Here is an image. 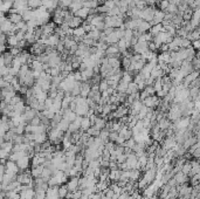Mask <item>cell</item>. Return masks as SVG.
<instances>
[{"mask_svg":"<svg viewBox=\"0 0 200 199\" xmlns=\"http://www.w3.org/2000/svg\"><path fill=\"white\" fill-rule=\"evenodd\" d=\"M156 7L155 6H147L146 8H144L142 11V14H141V19L144 20V21H147V22H152L153 19H155V13H156Z\"/></svg>","mask_w":200,"mask_h":199,"instance_id":"obj_1","label":"cell"},{"mask_svg":"<svg viewBox=\"0 0 200 199\" xmlns=\"http://www.w3.org/2000/svg\"><path fill=\"white\" fill-rule=\"evenodd\" d=\"M161 103V98H159L157 95H153V96H149L146 100L143 101V104L150 109H155V108H158L159 104Z\"/></svg>","mask_w":200,"mask_h":199,"instance_id":"obj_2","label":"cell"},{"mask_svg":"<svg viewBox=\"0 0 200 199\" xmlns=\"http://www.w3.org/2000/svg\"><path fill=\"white\" fill-rule=\"evenodd\" d=\"M38 114H39L38 110H35V109H33V108H30V107L27 106L25 113L22 114V119H24V121H25L26 123H29V122L34 119L35 116H38Z\"/></svg>","mask_w":200,"mask_h":199,"instance_id":"obj_3","label":"cell"},{"mask_svg":"<svg viewBox=\"0 0 200 199\" xmlns=\"http://www.w3.org/2000/svg\"><path fill=\"white\" fill-rule=\"evenodd\" d=\"M120 51L117 45H111L108 46L107 51H106V55L108 57H120Z\"/></svg>","mask_w":200,"mask_h":199,"instance_id":"obj_4","label":"cell"},{"mask_svg":"<svg viewBox=\"0 0 200 199\" xmlns=\"http://www.w3.org/2000/svg\"><path fill=\"white\" fill-rule=\"evenodd\" d=\"M67 186L69 192H75L80 189V177H71L70 180L67 182Z\"/></svg>","mask_w":200,"mask_h":199,"instance_id":"obj_5","label":"cell"},{"mask_svg":"<svg viewBox=\"0 0 200 199\" xmlns=\"http://www.w3.org/2000/svg\"><path fill=\"white\" fill-rule=\"evenodd\" d=\"M143 102L141 101V100H137V101H135L130 106V109H129V115H138V113L141 111V109L143 108Z\"/></svg>","mask_w":200,"mask_h":199,"instance_id":"obj_6","label":"cell"},{"mask_svg":"<svg viewBox=\"0 0 200 199\" xmlns=\"http://www.w3.org/2000/svg\"><path fill=\"white\" fill-rule=\"evenodd\" d=\"M29 163H30V157L29 156H25L22 158H20L16 164L20 169V171H25V170H28V166H29Z\"/></svg>","mask_w":200,"mask_h":199,"instance_id":"obj_7","label":"cell"},{"mask_svg":"<svg viewBox=\"0 0 200 199\" xmlns=\"http://www.w3.org/2000/svg\"><path fill=\"white\" fill-rule=\"evenodd\" d=\"M59 187H60V185L49 186V189L47 190V198H49V199H61L60 198V195H59Z\"/></svg>","mask_w":200,"mask_h":199,"instance_id":"obj_8","label":"cell"},{"mask_svg":"<svg viewBox=\"0 0 200 199\" xmlns=\"http://www.w3.org/2000/svg\"><path fill=\"white\" fill-rule=\"evenodd\" d=\"M83 19H81L80 16H76L75 14H74V16L67 22L68 25H69V27L70 28H73V29H75V28H77V27H80V26H82V24H83Z\"/></svg>","mask_w":200,"mask_h":199,"instance_id":"obj_9","label":"cell"},{"mask_svg":"<svg viewBox=\"0 0 200 199\" xmlns=\"http://www.w3.org/2000/svg\"><path fill=\"white\" fill-rule=\"evenodd\" d=\"M164 19H165V12H164V11H161V10H156L155 19H153V21H152V22H150V24H151V26L157 25V24H161V22L164 21Z\"/></svg>","mask_w":200,"mask_h":199,"instance_id":"obj_10","label":"cell"},{"mask_svg":"<svg viewBox=\"0 0 200 199\" xmlns=\"http://www.w3.org/2000/svg\"><path fill=\"white\" fill-rule=\"evenodd\" d=\"M91 92V84H89V82H82V84H81V95L82 97H86V98H88V96H89V94Z\"/></svg>","mask_w":200,"mask_h":199,"instance_id":"obj_11","label":"cell"},{"mask_svg":"<svg viewBox=\"0 0 200 199\" xmlns=\"http://www.w3.org/2000/svg\"><path fill=\"white\" fill-rule=\"evenodd\" d=\"M1 56L4 57L5 66L12 67V63H13V60H14V56L12 55V53L10 52V49H8V51H6V52H4V53L1 54Z\"/></svg>","mask_w":200,"mask_h":199,"instance_id":"obj_12","label":"cell"},{"mask_svg":"<svg viewBox=\"0 0 200 199\" xmlns=\"http://www.w3.org/2000/svg\"><path fill=\"white\" fill-rule=\"evenodd\" d=\"M120 176H122V170H120V169L111 170V171H110V174H109V180L115 182V183H116V182H120Z\"/></svg>","mask_w":200,"mask_h":199,"instance_id":"obj_13","label":"cell"},{"mask_svg":"<svg viewBox=\"0 0 200 199\" xmlns=\"http://www.w3.org/2000/svg\"><path fill=\"white\" fill-rule=\"evenodd\" d=\"M87 37V32H86V29L83 28L82 26L77 27V28H75L74 29V33H73V38H79L83 41V39Z\"/></svg>","mask_w":200,"mask_h":199,"instance_id":"obj_14","label":"cell"},{"mask_svg":"<svg viewBox=\"0 0 200 199\" xmlns=\"http://www.w3.org/2000/svg\"><path fill=\"white\" fill-rule=\"evenodd\" d=\"M13 4L14 1H2L1 0V4H0V10L2 13H8L12 8H13Z\"/></svg>","mask_w":200,"mask_h":199,"instance_id":"obj_15","label":"cell"},{"mask_svg":"<svg viewBox=\"0 0 200 199\" xmlns=\"http://www.w3.org/2000/svg\"><path fill=\"white\" fill-rule=\"evenodd\" d=\"M43 169H45V166H43V165L32 166V169H30V173H32L33 178L35 179V178H39V177H41V176H42V172H43Z\"/></svg>","mask_w":200,"mask_h":199,"instance_id":"obj_16","label":"cell"},{"mask_svg":"<svg viewBox=\"0 0 200 199\" xmlns=\"http://www.w3.org/2000/svg\"><path fill=\"white\" fill-rule=\"evenodd\" d=\"M158 62H165V63H171V53L169 52H161L158 54Z\"/></svg>","mask_w":200,"mask_h":199,"instance_id":"obj_17","label":"cell"},{"mask_svg":"<svg viewBox=\"0 0 200 199\" xmlns=\"http://www.w3.org/2000/svg\"><path fill=\"white\" fill-rule=\"evenodd\" d=\"M151 72H152V68L150 67L149 63H146V65L144 66V68L139 72V75H141L144 80H147L151 78Z\"/></svg>","mask_w":200,"mask_h":199,"instance_id":"obj_18","label":"cell"},{"mask_svg":"<svg viewBox=\"0 0 200 199\" xmlns=\"http://www.w3.org/2000/svg\"><path fill=\"white\" fill-rule=\"evenodd\" d=\"M7 18L10 19V21L12 24H14V25H16V24H19V22L22 21V15L20 13H8Z\"/></svg>","mask_w":200,"mask_h":199,"instance_id":"obj_19","label":"cell"},{"mask_svg":"<svg viewBox=\"0 0 200 199\" xmlns=\"http://www.w3.org/2000/svg\"><path fill=\"white\" fill-rule=\"evenodd\" d=\"M30 69L32 70H35V72H45V68H43V63L40 62L39 60H33V62L30 63Z\"/></svg>","mask_w":200,"mask_h":199,"instance_id":"obj_20","label":"cell"},{"mask_svg":"<svg viewBox=\"0 0 200 199\" xmlns=\"http://www.w3.org/2000/svg\"><path fill=\"white\" fill-rule=\"evenodd\" d=\"M19 42L20 40L18 39V37L14 34V35H10L7 37V45H8V48L11 47H18L19 46Z\"/></svg>","mask_w":200,"mask_h":199,"instance_id":"obj_21","label":"cell"},{"mask_svg":"<svg viewBox=\"0 0 200 199\" xmlns=\"http://www.w3.org/2000/svg\"><path fill=\"white\" fill-rule=\"evenodd\" d=\"M76 16H80L81 19H83V20H86L89 15H90V10L89 8H87V7H82L81 10H79L76 13H75Z\"/></svg>","mask_w":200,"mask_h":199,"instance_id":"obj_22","label":"cell"},{"mask_svg":"<svg viewBox=\"0 0 200 199\" xmlns=\"http://www.w3.org/2000/svg\"><path fill=\"white\" fill-rule=\"evenodd\" d=\"M93 127V123H91V121L89 117H87V116H84L83 119H82V123H81V130H83V131H87L89 128H91Z\"/></svg>","mask_w":200,"mask_h":199,"instance_id":"obj_23","label":"cell"},{"mask_svg":"<svg viewBox=\"0 0 200 199\" xmlns=\"http://www.w3.org/2000/svg\"><path fill=\"white\" fill-rule=\"evenodd\" d=\"M94 125H95L97 129L103 130V129L106 128V125H107V121H106L104 119H102V116H97V119H96V121H95Z\"/></svg>","mask_w":200,"mask_h":199,"instance_id":"obj_24","label":"cell"},{"mask_svg":"<svg viewBox=\"0 0 200 199\" xmlns=\"http://www.w3.org/2000/svg\"><path fill=\"white\" fill-rule=\"evenodd\" d=\"M151 27L152 26H151L150 22H147V21H144V20H143L142 24L139 25V27L137 28V31H138L141 34H142V33H147V32L151 29Z\"/></svg>","mask_w":200,"mask_h":199,"instance_id":"obj_25","label":"cell"},{"mask_svg":"<svg viewBox=\"0 0 200 199\" xmlns=\"http://www.w3.org/2000/svg\"><path fill=\"white\" fill-rule=\"evenodd\" d=\"M160 32H165V31H164V26H163V24H157V25H153V26L151 27V29H150V33H151L153 37L158 35Z\"/></svg>","mask_w":200,"mask_h":199,"instance_id":"obj_26","label":"cell"},{"mask_svg":"<svg viewBox=\"0 0 200 199\" xmlns=\"http://www.w3.org/2000/svg\"><path fill=\"white\" fill-rule=\"evenodd\" d=\"M158 124H159V128L160 130H167L169 128H171V123H170V119H166V117H164V119H161L158 122Z\"/></svg>","mask_w":200,"mask_h":199,"instance_id":"obj_27","label":"cell"},{"mask_svg":"<svg viewBox=\"0 0 200 199\" xmlns=\"http://www.w3.org/2000/svg\"><path fill=\"white\" fill-rule=\"evenodd\" d=\"M69 124H70V122H69V121H67L66 119H62L60 122H59L57 128H59L61 131L67 133V131H68V129H69Z\"/></svg>","mask_w":200,"mask_h":199,"instance_id":"obj_28","label":"cell"},{"mask_svg":"<svg viewBox=\"0 0 200 199\" xmlns=\"http://www.w3.org/2000/svg\"><path fill=\"white\" fill-rule=\"evenodd\" d=\"M43 5V0H28V6L32 10H36Z\"/></svg>","mask_w":200,"mask_h":199,"instance_id":"obj_29","label":"cell"},{"mask_svg":"<svg viewBox=\"0 0 200 199\" xmlns=\"http://www.w3.org/2000/svg\"><path fill=\"white\" fill-rule=\"evenodd\" d=\"M69 193V190H68V186H67V184L65 185H60V187H59V195H60V198L61 199H66L67 195Z\"/></svg>","mask_w":200,"mask_h":199,"instance_id":"obj_30","label":"cell"},{"mask_svg":"<svg viewBox=\"0 0 200 199\" xmlns=\"http://www.w3.org/2000/svg\"><path fill=\"white\" fill-rule=\"evenodd\" d=\"M141 177V170L138 169H133V170H130V180L131 182H136Z\"/></svg>","mask_w":200,"mask_h":199,"instance_id":"obj_31","label":"cell"},{"mask_svg":"<svg viewBox=\"0 0 200 199\" xmlns=\"http://www.w3.org/2000/svg\"><path fill=\"white\" fill-rule=\"evenodd\" d=\"M86 133H88L89 136H91V137H98V136H100V133H101V130H100V129H97L95 125H93V127H91V128H89Z\"/></svg>","mask_w":200,"mask_h":199,"instance_id":"obj_32","label":"cell"},{"mask_svg":"<svg viewBox=\"0 0 200 199\" xmlns=\"http://www.w3.org/2000/svg\"><path fill=\"white\" fill-rule=\"evenodd\" d=\"M138 92H139V89H138V86H137L135 82L129 83V87H128V90H126V94H128V95H131V94L138 93Z\"/></svg>","mask_w":200,"mask_h":199,"instance_id":"obj_33","label":"cell"},{"mask_svg":"<svg viewBox=\"0 0 200 199\" xmlns=\"http://www.w3.org/2000/svg\"><path fill=\"white\" fill-rule=\"evenodd\" d=\"M190 22H191V25L193 26V28H198L199 27V24H200V18L197 15L196 13H193V15H192V19L190 20Z\"/></svg>","mask_w":200,"mask_h":199,"instance_id":"obj_34","label":"cell"},{"mask_svg":"<svg viewBox=\"0 0 200 199\" xmlns=\"http://www.w3.org/2000/svg\"><path fill=\"white\" fill-rule=\"evenodd\" d=\"M98 87H100V92L102 93V92H106L109 89V83H108V80L107 79H102L101 80V82H100V84H98Z\"/></svg>","mask_w":200,"mask_h":199,"instance_id":"obj_35","label":"cell"},{"mask_svg":"<svg viewBox=\"0 0 200 199\" xmlns=\"http://www.w3.org/2000/svg\"><path fill=\"white\" fill-rule=\"evenodd\" d=\"M122 80L123 81H125L126 83H131L133 82V76L129 73V72H126V70H124L123 72V76H122Z\"/></svg>","mask_w":200,"mask_h":199,"instance_id":"obj_36","label":"cell"},{"mask_svg":"<svg viewBox=\"0 0 200 199\" xmlns=\"http://www.w3.org/2000/svg\"><path fill=\"white\" fill-rule=\"evenodd\" d=\"M158 6H159V10L166 12L167 8H169V6H170V1H167V0H160L159 2H158Z\"/></svg>","mask_w":200,"mask_h":199,"instance_id":"obj_37","label":"cell"},{"mask_svg":"<svg viewBox=\"0 0 200 199\" xmlns=\"http://www.w3.org/2000/svg\"><path fill=\"white\" fill-rule=\"evenodd\" d=\"M186 180H187V178H186V176H185V173L180 172L175 176V182H177L178 184H183V183H185Z\"/></svg>","mask_w":200,"mask_h":199,"instance_id":"obj_38","label":"cell"},{"mask_svg":"<svg viewBox=\"0 0 200 199\" xmlns=\"http://www.w3.org/2000/svg\"><path fill=\"white\" fill-rule=\"evenodd\" d=\"M47 192L43 190H35V198L34 199H46Z\"/></svg>","mask_w":200,"mask_h":199,"instance_id":"obj_39","label":"cell"},{"mask_svg":"<svg viewBox=\"0 0 200 199\" xmlns=\"http://www.w3.org/2000/svg\"><path fill=\"white\" fill-rule=\"evenodd\" d=\"M166 13H171V14H178L179 13V8H178V5H173V4H170Z\"/></svg>","mask_w":200,"mask_h":199,"instance_id":"obj_40","label":"cell"},{"mask_svg":"<svg viewBox=\"0 0 200 199\" xmlns=\"http://www.w3.org/2000/svg\"><path fill=\"white\" fill-rule=\"evenodd\" d=\"M96 11H97V14H108L110 10H109L107 6L103 4V5H100V6L96 8Z\"/></svg>","mask_w":200,"mask_h":199,"instance_id":"obj_41","label":"cell"},{"mask_svg":"<svg viewBox=\"0 0 200 199\" xmlns=\"http://www.w3.org/2000/svg\"><path fill=\"white\" fill-rule=\"evenodd\" d=\"M153 88H155V90H156V93L157 92H159L163 89V81L161 79H157L155 81V84H153Z\"/></svg>","mask_w":200,"mask_h":199,"instance_id":"obj_42","label":"cell"},{"mask_svg":"<svg viewBox=\"0 0 200 199\" xmlns=\"http://www.w3.org/2000/svg\"><path fill=\"white\" fill-rule=\"evenodd\" d=\"M10 49V52L12 53V55H13L14 57L15 56H19L20 54H21V52L24 51V49H21V48H19V47H11V48H8Z\"/></svg>","mask_w":200,"mask_h":199,"instance_id":"obj_43","label":"cell"},{"mask_svg":"<svg viewBox=\"0 0 200 199\" xmlns=\"http://www.w3.org/2000/svg\"><path fill=\"white\" fill-rule=\"evenodd\" d=\"M10 69H11V67L7 66L0 67V75H1V78H5L6 75H8L10 74Z\"/></svg>","mask_w":200,"mask_h":199,"instance_id":"obj_44","label":"cell"},{"mask_svg":"<svg viewBox=\"0 0 200 199\" xmlns=\"http://www.w3.org/2000/svg\"><path fill=\"white\" fill-rule=\"evenodd\" d=\"M29 124H32V125H34V127H38V125L42 124V119H41V117L38 115V116H35L34 119L29 122Z\"/></svg>","mask_w":200,"mask_h":199,"instance_id":"obj_45","label":"cell"},{"mask_svg":"<svg viewBox=\"0 0 200 199\" xmlns=\"http://www.w3.org/2000/svg\"><path fill=\"white\" fill-rule=\"evenodd\" d=\"M118 136H120V133H117V131H111V133H110V136H109V141H111V142L116 143V141H117Z\"/></svg>","mask_w":200,"mask_h":199,"instance_id":"obj_46","label":"cell"},{"mask_svg":"<svg viewBox=\"0 0 200 199\" xmlns=\"http://www.w3.org/2000/svg\"><path fill=\"white\" fill-rule=\"evenodd\" d=\"M136 7L143 11L144 8H146L147 7V4L144 1V0H139V1H137V2H136Z\"/></svg>","mask_w":200,"mask_h":199,"instance_id":"obj_47","label":"cell"},{"mask_svg":"<svg viewBox=\"0 0 200 199\" xmlns=\"http://www.w3.org/2000/svg\"><path fill=\"white\" fill-rule=\"evenodd\" d=\"M21 101H22V97H21L20 95H18V94H16V95L14 96L13 98L11 100V102H10V104H12V106H15L16 103H19V102H21Z\"/></svg>","mask_w":200,"mask_h":199,"instance_id":"obj_48","label":"cell"},{"mask_svg":"<svg viewBox=\"0 0 200 199\" xmlns=\"http://www.w3.org/2000/svg\"><path fill=\"white\" fill-rule=\"evenodd\" d=\"M104 5L107 6L109 10H112V8H115L117 5H116V2H115V0H107L106 2H104Z\"/></svg>","mask_w":200,"mask_h":199,"instance_id":"obj_49","label":"cell"},{"mask_svg":"<svg viewBox=\"0 0 200 199\" xmlns=\"http://www.w3.org/2000/svg\"><path fill=\"white\" fill-rule=\"evenodd\" d=\"M149 96H150V95H149V93H147L145 89H144V90H141V92H139V100H141L142 102H143L144 100H146Z\"/></svg>","mask_w":200,"mask_h":199,"instance_id":"obj_50","label":"cell"},{"mask_svg":"<svg viewBox=\"0 0 200 199\" xmlns=\"http://www.w3.org/2000/svg\"><path fill=\"white\" fill-rule=\"evenodd\" d=\"M53 103H54V98H52V97H48V98L45 101V106H46L47 109H49L51 107L53 106Z\"/></svg>","mask_w":200,"mask_h":199,"instance_id":"obj_51","label":"cell"},{"mask_svg":"<svg viewBox=\"0 0 200 199\" xmlns=\"http://www.w3.org/2000/svg\"><path fill=\"white\" fill-rule=\"evenodd\" d=\"M194 142H196V138H194V137H188L186 141H185V148H188L190 145H192Z\"/></svg>","mask_w":200,"mask_h":199,"instance_id":"obj_52","label":"cell"},{"mask_svg":"<svg viewBox=\"0 0 200 199\" xmlns=\"http://www.w3.org/2000/svg\"><path fill=\"white\" fill-rule=\"evenodd\" d=\"M48 184H49V186H57L59 185V183H57V180H56V178H55L54 176L51 177V179L48 180Z\"/></svg>","mask_w":200,"mask_h":199,"instance_id":"obj_53","label":"cell"},{"mask_svg":"<svg viewBox=\"0 0 200 199\" xmlns=\"http://www.w3.org/2000/svg\"><path fill=\"white\" fill-rule=\"evenodd\" d=\"M192 47H193L196 51H200V39L196 40V41H192Z\"/></svg>","mask_w":200,"mask_h":199,"instance_id":"obj_54","label":"cell"},{"mask_svg":"<svg viewBox=\"0 0 200 199\" xmlns=\"http://www.w3.org/2000/svg\"><path fill=\"white\" fill-rule=\"evenodd\" d=\"M160 52H169L170 49H169V43H163L161 46H160L159 48Z\"/></svg>","mask_w":200,"mask_h":199,"instance_id":"obj_55","label":"cell"},{"mask_svg":"<svg viewBox=\"0 0 200 199\" xmlns=\"http://www.w3.org/2000/svg\"><path fill=\"white\" fill-rule=\"evenodd\" d=\"M155 81H156V79H153V78L151 76L150 79L145 80V83H146V86H153V84H155Z\"/></svg>","mask_w":200,"mask_h":199,"instance_id":"obj_56","label":"cell"},{"mask_svg":"<svg viewBox=\"0 0 200 199\" xmlns=\"http://www.w3.org/2000/svg\"><path fill=\"white\" fill-rule=\"evenodd\" d=\"M190 171H191V165H190V164H185L184 168H183V173L186 174V173H188Z\"/></svg>","mask_w":200,"mask_h":199,"instance_id":"obj_57","label":"cell"},{"mask_svg":"<svg viewBox=\"0 0 200 199\" xmlns=\"http://www.w3.org/2000/svg\"><path fill=\"white\" fill-rule=\"evenodd\" d=\"M194 13L197 14V15L200 18V7H198V8H196V10H194Z\"/></svg>","mask_w":200,"mask_h":199,"instance_id":"obj_58","label":"cell"},{"mask_svg":"<svg viewBox=\"0 0 200 199\" xmlns=\"http://www.w3.org/2000/svg\"><path fill=\"white\" fill-rule=\"evenodd\" d=\"M196 57H197V59H198V60L200 61V51L197 54H196Z\"/></svg>","mask_w":200,"mask_h":199,"instance_id":"obj_59","label":"cell"},{"mask_svg":"<svg viewBox=\"0 0 200 199\" xmlns=\"http://www.w3.org/2000/svg\"><path fill=\"white\" fill-rule=\"evenodd\" d=\"M81 199H90V197H89V196H86V195H83Z\"/></svg>","mask_w":200,"mask_h":199,"instance_id":"obj_60","label":"cell"},{"mask_svg":"<svg viewBox=\"0 0 200 199\" xmlns=\"http://www.w3.org/2000/svg\"><path fill=\"white\" fill-rule=\"evenodd\" d=\"M198 28H200V24H199V27H198Z\"/></svg>","mask_w":200,"mask_h":199,"instance_id":"obj_61","label":"cell"}]
</instances>
